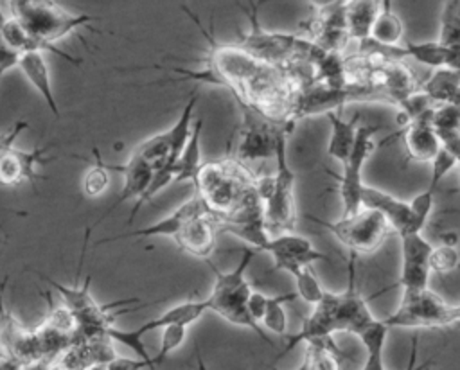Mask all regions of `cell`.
I'll use <instances>...</instances> for the list:
<instances>
[{
  "label": "cell",
  "mask_w": 460,
  "mask_h": 370,
  "mask_svg": "<svg viewBox=\"0 0 460 370\" xmlns=\"http://www.w3.org/2000/svg\"><path fill=\"white\" fill-rule=\"evenodd\" d=\"M356 260L358 255L350 253L347 262V287L343 293H327L314 305L313 313L304 318L302 327L295 334H286L284 348L275 356V361L284 357L300 343L332 338L336 332H352L359 336L377 318L370 313L367 298L356 287Z\"/></svg>",
  "instance_id": "6da1fadb"
},
{
  "label": "cell",
  "mask_w": 460,
  "mask_h": 370,
  "mask_svg": "<svg viewBox=\"0 0 460 370\" xmlns=\"http://www.w3.org/2000/svg\"><path fill=\"white\" fill-rule=\"evenodd\" d=\"M255 255H257V251L253 248H244L241 260L230 271H221L212 262H208L214 271L216 280L210 289V295L205 300L208 304V311L216 313L217 316L230 322L232 325L250 329L264 343L273 347V341L266 336V330L248 313V298L253 291H252V284L246 280L244 273Z\"/></svg>",
  "instance_id": "7a4b0ae2"
},
{
  "label": "cell",
  "mask_w": 460,
  "mask_h": 370,
  "mask_svg": "<svg viewBox=\"0 0 460 370\" xmlns=\"http://www.w3.org/2000/svg\"><path fill=\"white\" fill-rule=\"evenodd\" d=\"M257 176L237 158L205 162L196 180V194L217 217L228 216L255 189Z\"/></svg>",
  "instance_id": "3957f363"
},
{
  "label": "cell",
  "mask_w": 460,
  "mask_h": 370,
  "mask_svg": "<svg viewBox=\"0 0 460 370\" xmlns=\"http://www.w3.org/2000/svg\"><path fill=\"white\" fill-rule=\"evenodd\" d=\"M288 135L279 137L275 151V172L257 178V194L264 207V223L271 237L291 233L296 221L295 172L288 163Z\"/></svg>",
  "instance_id": "277c9868"
},
{
  "label": "cell",
  "mask_w": 460,
  "mask_h": 370,
  "mask_svg": "<svg viewBox=\"0 0 460 370\" xmlns=\"http://www.w3.org/2000/svg\"><path fill=\"white\" fill-rule=\"evenodd\" d=\"M9 5L13 11V18H16L32 38L49 45H54V41L83 27H88L93 32H101L92 25V22H95L97 16L70 13L58 2L14 0L9 2Z\"/></svg>",
  "instance_id": "5b68a950"
},
{
  "label": "cell",
  "mask_w": 460,
  "mask_h": 370,
  "mask_svg": "<svg viewBox=\"0 0 460 370\" xmlns=\"http://www.w3.org/2000/svg\"><path fill=\"white\" fill-rule=\"evenodd\" d=\"M41 278L61 295L65 307L74 314V318L79 325V334L101 332L108 327H113V322L117 316L140 309L137 305L124 307L129 304H138L137 298H126V300H119V302H111V304H99L93 298V295L90 293V282H92L90 275L84 278L83 284L74 282V286H65L47 275H41Z\"/></svg>",
  "instance_id": "8992f818"
},
{
  "label": "cell",
  "mask_w": 460,
  "mask_h": 370,
  "mask_svg": "<svg viewBox=\"0 0 460 370\" xmlns=\"http://www.w3.org/2000/svg\"><path fill=\"white\" fill-rule=\"evenodd\" d=\"M313 223L327 228L350 253H374L394 232L390 223L376 210L361 208L354 216H341L336 221H325L313 214H305Z\"/></svg>",
  "instance_id": "52a82bcc"
},
{
  "label": "cell",
  "mask_w": 460,
  "mask_h": 370,
  "mask_svg": "<svg viewBox=\"0 0 460 370\" xmlns=\"http://www.w3.org/2000/svg\"><path fill=\"white\" fill-rule=\"evenodd\" d=\"M388 329H442L460 323V304H446L431 289L402 295L399 307L386 318H383Z\"/></svg>",
  "instance_id": "ba28073f"
},
{
  "label": "cell",
  "mask_w": 460,
  "mask_h": 370,
  "mask_svg": "<svg viewBox=\"0 0 460 370\" xmlns=\"http://www.w3.org/2000/svg\"><path fill=\"white\" fill-rule=\"evenodd\" d=\"M352 101H381L388 102L381 93L372 92L361 84H347L345 88H331L325 84H311L295 92L289 120L295 124L296 120L309 115H327L331 111H340L341 106Z\"/></svg>",
  "instance_id": "9c48e42d"
},
{
  "label": "cell",
  "mask_w": 460,
  "mask_h": 370,
  "mask_svg": "<svg viewBox=\"0 0 460 370\" xmlns=\"http://www.w3.org/2000/svg\"><path fill=\"white\" fill-rule=\"evenodd\" d=\"M241 110V126L237 129L235 158L241 162L275 158L279 137L284 131H291L293 126L277 124L259 113L246 102H237Z\"/></svg>",
  "instance_id": "30bf717a"
},
{
  "label": "cell",
  "mask_w": 460,
  "mask_h": 370,
  "mask_svg": "<svg viewBox=\"0 0 460 370\" xmlns=\"http://www.w3.org/2000/svg\"><path fill=\"white\" fill-rule=\"evenodd\" d=\"M377 129H379V126H370V124L359 126L350 158L343 165V174L338 176V174L327 171L332 178H336L340 181V198L343 203L341 216H345V217L354 216L361 210V190L365 187V183L361 180V171H363L365 162L370 158V154L376 149L374 135L377 133Z\"/></svg>",
  "instance_id": "8fae6325"
},
{
  "label": "cell",
  "mask_w": 460,
  "mask_h": 370,
  "mask_svg": "<svg viewBox=\"0 0 460 370\" xmlns=\"http://www.w3.org/2000/svg\"><path fill=\"white\" fill-rule=\"evenodd\" d=\"M347 2H318L313 4V16L302 23V29L309 34L307 40L313 41L325 52L343 54L350 36L345 20Z\"/></svg>",
  "instance_id": "7c38bea8"
},
{
  "label": "cell",
  "mask_w": 460,
  "mask_h": 370,
  "mask_svg": "<svg viewBox=\"0 0 460 370\" xmlns=\"http://www.w3.org/2000/svg\"><path fill=\"white\" fill-rule=\"evenodd\" d=\"M117 357L113 339L104 330L95 334H79L75 341L59 354L54 370H88L92 366H106Z\"/></svg>",
  "instance_id": "4fadbf2b"
},
{
  "label": "cell",
  "mask_w": 460,
  "mask_h": 370,
  "mask_svg": "<svg viewBox=\"0 0 460 370\" xmlns=\"http://www.w3.org/2000/svg\"><path fill=\"white\" fill-rule=\"evenodd\" d=\"M401 250H402V271L401 278L395 286L402 287V295H415L420 291L429 289V259L433 253V246L422 233H411L401 237Z\"/></svg>",
  "instance_id": "5bb4252c"
},
{
  "label": "cell",
  "mask_w": 460,
  "mask_h": 370,
  "mask_svg": "<svg viewBox=\"0 0 460 370\" xmlns=\"http://www.w3.org/2000/svg\"><path fill=\"white\" fill-rule=\"evenodd\" d=\"M261 251H266L273 259L271 271H288L295 275L298 269L305 266H313L316 260H329V255L313 248L311 241L295 235V233H282L270 237Z\"/></svg>",
  "instance_id": "9a60e30c"
},
{
  "label": "cell",
  "mask_w": 460,
  "mask_h": 370,
  "mask_svg": "<svg viewBox=\"0 0 460 370\" xmlns=\"http://www.w3.org/2000/svg\"><path fill=\"white\" fill-rule=\"evenodd\" d=\"M54 144H47L43 147H32L29 151L22 149H11L2 160H0V187H18L23 181H29L32 189L36 190V181L45 180L38 172V165H45L52 160L54 156L45 158V151L50 149Z\"/></svg>",
  "instance_id": "2e32d148"
},
{
  "label": "cell",
  "mask_w": 460,
  "mask_h": 370,
  "mask_svg": "<svg viewBox=\"0 0 460 370\" xmlns=\"http://www.w3.org/2000/svg\"><path fill=\"white\" fill-rule=\"evenodd\" d=\"M208 212L210 210L205 205V201L198 194H194L185 203H181L176 210H172L169 216L158 219L156 223L137 228L133 232H128V233H119V235H113V237H106V239L99 241L97 244H106V242H113V241H119V239H129V237H135V239H140V237H172L174 239L178 235V232L190 219H194L198 216H203V214H208Z\"/></svg>",
  "instance_id": "e0dca14e"
},
{
  "label": "cell",
  "mask_w": 460,
  "mask_h": 370,
  "mask_svg": "<svg viewBox=\"0 0 460 370\" xmlns=\"http://www.w3.org/2000/svg\"><path fill=\"white\" fill-rule=\"evenodd\" d=\"M219 217L212 212L190 219L174 237L178 248L192 257L205 259L210 262V257L216 248L219 235Z\"/></svg>",
  "instance_id": "ac0fdd59"
},
{
  "label": "cell",
  "mask_w": 460,
  "mask_h": 370,
  "mask_svg": "<svg viewBox=\"0 0 460 370\" xmlns=\"http://www.w3.org/2000/svg\"><path fill=\"white\" fill-rule=\"evenodd\" d=\"M104 165L108 167V171H117V172L122 174V178H124V187H122L119 198L110 205V208H108L93 225H90L84 233H90L97 225H101L111 212H115V210H117L122 203H126L128 199H135V201H137V199L142 196V192L147 189V185L151 183L153 172H155L151 167H147V165H146L138 156H135V154H131L129 160H128L126 163H122V165H111V163H106V162H104Z\"/></svg>",
  "instance_id": "d6986e66"
},
{
  "label": "cell",
  "mask_w": 460,
  "mask_h": 370,
  "mask_svg": "<svg viewBox=\"0 0 460 370\" xmlns=\"http://www.w3.org/2000/svg\"><path fill=\"white\" fill-rule=\"evenodd\" d=\"M431 119H433V113L429 117H424V119H419V120L408 124L406 128H402L395 135L381 140L379 145H386L395 137L402 135L406 154H408L410 160L431 162L442 147V144H440V140H438V137H437V133L431 126Z\"/></svg>",
  "instance_id": "ffe728a7"
},
{
  "label": "cell",
  "mask_w": 460,
  "mask_h": 370,
  "mask_svg": "<svg viewBox=\"0 0 460 370\" xmlns=\"http://www.w3.org/2000/svg\"><path fill=\"white\" fill-rule=\"evenodd\" d=\"M361 208L379 212L399 235L402 233L410 219V203L397 199L392 194H386L370 185H365L361 190Z\"/></svg>",
  "instance_id": "44dd1931"
},
{
  "label": "cell",
  "mask_w": 460,
  "mask_h": 370,
  "mask_svg": "<svg viewBox=\"0 0 460 370\" xmlns=\"http://www.w3.org/2000/svg\"><path fill=\"white\" fill-rule=\"evenodd\" d=\"M16 66L25 75V79L32 84V88L41 95V99L47 102L50 113L54 117H59V106L54 97V92H52L50 72H49V65H47L43 52L20 54Z\"/></svg>",
  "instance_id": "7402d4cb"
},
{
  "label": "cell",
  "mask_w": 460,
  "mask_h": 370,
  "mask_svg": "<svg viewBox=\"0 0 460 370\" xmlns=\"http://www.w3.org/2000/svg\"><path fill=\"white\" fill-rule=\"evenodd\" d=\"M359 117H361L359 111H356L349 120L341 119L340 111L327 113V119L331 122V138L327 144V154L341 162V165L347 163L354 149L358 129H359Z\"/></svg>",
  "instance_id": "603a6c76"
},
{
  "label": "cell",
  "mask_w": 460,
  "mask_h": 370,
  "mask_svg": "<svg viewBox=\"0 0 460 370\" xmlns=\"http://www.w3.org/2000/svg\"><path fill=\"white\" fill-rule=\"evenodd\" d=\"M208 311V304L207 300H187L183 304L172 305L171 309H167L164 314L144 322L142 325H138L137 329H131L135 336L142 338L144 334H147L149 330H156V329H165L169 325H183L189 327L190 323H194L196 320H199L205 313Z\"/></svg>",
  "instance_id": "cb8c5ba5"
},
{
  "label": "cell",
  "mask_w": 460,
  "mask_h": 370,
  "mask_svg": "<svg viewBox=\"0 0 460 370\" xmlns=\"http://www.w3.org/2000/svg\"><path fill=\"white\" fill-rule=\"evenodd\" d=\"M352 359L345 350H341L334 338H323L305 343L304 359L295 370H341V361ZM279 370V368H271Z\"/></svg>",
  "instance_id": "d4e9b609"
},
{
  "label": "cell",
  "mask_w": 460,
  "mask_h": 370,
  "mask_svg": "<svg viewBox=\"0 0 460 370\" xmlns=\"http://www.w3.org/2000/svg\"><path fill=\"white\" fill-rule=\"evenodd\" d=\"M381 2L372 0H350L345 7V20H347V31L349 36L359 41H365L370 38L374 22L379 14Z\"/></svg>",
  "instance_id": "484cf974"
},
{
  "label": "cell",
  "mask_w": 460,
  "mask_h": 370,
  "mask_svg": "<svg viewBox=\"0 0 460 370\" xmlns=\"http://www.w3.org/2000/svg\"><path fill=\"white\" fill-rule=\"evenodd\" d=\"M201 128H203V120L198 119L194 122L192 128V135L181 153V156L176 160V163L172 165L174 171V181H190L192 185H196L199 169L203 165L201 162V149H199V142H201Z\"/></svg>",
  "instance_id": "4316f807"
},
{
  "label": "cell",
  "mask_w": 460,
  "mask_h": 370,
  "mask_svg": "<svg viewBox=\"0 0 460 370\" xmlns=\"http://www.w3.org/2000/svg\"><path fill=\"white\" fill-rule=\"evenodd\" d=\"M422 92L437 104H451L460 92V72L451 68H438L422 83Z\"/></svg>",
  "instance_id": "83f0119b"
},
{
  "label": "cell",
  "mask_w": 460,
  "mask_h": 370,
  "mask_svg": "<svg viewBox=\"0 0 460 370\" xmlns=\"http://www.w3.org/2000/svg\"><path fill=\"white\" fill-rule=\"evenodd\" d=\"M388 330L390 329L383 320H376L359 334V339L367 350V359L361 370H386L383 350H385Z\"/></svg>",
  "instance_id": "f1b7e54d"
},
{
  "label": "cell",
  "mask_w": 460,
  "mask_h": 370,
  "mask_svg": "<svg viewBox=\"0 0 460 370\" xmlns=\"http://www.w3.org/2000/svg\"><path fill=\"white\" fill-rule=\"evenodd\" d=\"M402 22L401 18L394 13L392 9V2L390 0H383L381 2V9H379V14L374 22V27H372V32H370V38L377 43H383V45H390V47H397L401 38H402Z\"/></svg>",
  "instance_id": "f546056e"
},
{
  "label": "cell",
  "mask_w": 460,
  "mask_h": 370,
  "mask_svg": "<svg viewBox=\"0 0 460 370\" xmlns=\"http://www.w3.org/2000/svg\"><path fill=\"white\" fill-rule=\"evenodd\" d=\"M296 291L295 293H282V295H273L266 298V311L264 316L261 320V327L273 334L284 336L286 338V329H288V316H286V309L284 304L293 302L296 298Z\"/></svg>",
  "instance_id": "4dcf8cb0"
},
{
  "label": "cell",
  "mask_w": 460,
  "mask_h": 370,
  "mask_svg": "<svg viewBox=\"0 0 460 370\" xmlns=\"http://www.w3.org/2000/svg\"><path fill=\"white\" fill-rule=\"evenodd\" d=\"M433 198H435V192L426 189L410 201V219L401 237L411 235V233H422V228L433 208Z\"/></svg>",
  "instance_id": "1f68e13d"
},
{
  "label": "cell",
  "mask_w": 460,
  "mask_h": 370,
  "mask_svg": "<svg viewBox=\"0 0 460 370\" xmlns=\"http://www.w3.org/2000/svg\"><path fill=\"white\" fill-rule=\"evenodd\" d=\"M437 41L446 47H460V0H449L444 4Z\"/></svg>",
  "instance_id": "d6a6232c"
},
{
  "label": "cell",
  "mask_w": 460,
  "mask_h": 370,
  "mask_svg": "<svg viewBox=\"0 0 460 370\" xmlns=\"http://www.w3.org/2000/svg\"><path fill=\"white\" fill-rule=\"evenodd\" d=\"M93 154H95V162L90 165V169L83 178V192L88 198H97L104 194L106 189L110 187V171L104 165V160L101 158L97 149H93Z\"/></svg>",
  "instance_id": "836d02e7"
},
{
  "label": "cell",
  "mask_w": 460,
  "mask_h": 370,
  "mask_svg": "<svg viewBox=\"0 0 460 370\" xmlns=\"http://www.w3.org/2000/svg\"><path fill=\"white\" fill-rule=\"evenodd\" d=\"M174 181V171L172 167H164L160 171H155L153 172V180L151 183L147 185V189L142 192V196L135 201V205L131 207V212H129V217H128V225H133L135 221V216L138 214V210L144 207V203L151 201L162 189H165L169 183Z\"/></svg>",
  "instance_id": "e575fe53"
},
{
  "label": "cell",
  "mask_w": 460,
  "mask_h": 370,
  "mask_svg": "<svg viewBox=\"0 0 460 370\" xmlns=\"http://www.w3.org/2000/svg\"><path fill=\"white\" fill-rule=\"evenodd\" d=\"M293 277L296 282V295L300 298H304L307 304L316 305L323 298L325 291L320 286V282L313 271V266H305V268L298 269Z\"/></svg>",
  "instance_id": "d590c367"
},
{
  "label": "cell",
  "mask_w": 460,
  "mask_h": 370,
  "mask_svg": "<svg viewBox=\"0 0 460 370\" xmlns=\"http://www.w3.org/2000/svg\"><path fill=\"white\" fill-rule=\"evenodd\" d=\"M185 336H187V327H183V325H169V327L162 329L160 347H158V352L153 356L155 366L164 365L167 356L185 341Z\"/></svg>",
  "instance_id": "8d00e7d4"
},
{
  "label": "cell",
  "mask_w": 460,
  "mask_h": 370,
  "mask_svg": "<svg viewBox=\"0 0 460 370\" xmlns=\"http://www.w3.org/2000/svg\"><path fill=\"white\" fill-rule=\"evenodd\" d=\"M429 266H431V271L449 273V271L460 268V251L456 250V246L440 244V246L433 248Z\"/></svg>",
  "instance_id": "74e56055"
},
{
  "label": "cell",
  "mask_w": 460,
  "mask_h": 370,
  "mask_svg": "<svg viewBox=\"0 0 460 370\" xmlns=\"http://www.w3.org/2000/svg\"><path fill=\"white\" fill-rule=\"evenodd\" d=\"M458 165V158L446 147H440V151L437 153V156L431 160V180H429V185L428 189L429 190H437L442 178Z\"/></svg>",
  "instance_id": "f35d334b"
},
{
  "label": "cell",
  "mask_w": 460,
  "mask_h": 370,
  "mask_svg": "<svg viewBox=\"0 0 460 370\" xmlns=\"http://www.w3.org/2000/svg\"><path fill=\"white\" fill-rule=\"evenodd\" d=\"M29 128V122L20 119L16 120L7 131L0 133V160L13 149V144L16 142V138Z\"/></svg>",
  "instance_id": "ab89813d"
},
{
  "label": "cell",
  "mask_w": 460,
  "mask_h": 370,
  "mask_svg": "<svg viewBox=\"0 0 460 370\" xmlns=\"http://www.w3.org/2000/svg\"><path fill=\"white\" fill-rule=\"evenodd\" d=\"M151 370L149 365L138 357H122V356H117L113 361H110L106 365V370Z\"/></svg>",
  "instance_id": "60d3db41"
},
{
  "label": "cell",
  "mask_w": 460,
  "mask_h": 370,
  "mask_svg": "<svg viewBox=\"0 0 460 370\" xmlns=\"http://www.w3.org/2000/svg\"><path fill=\"white\" fill-rule=\"evenodd\" d=\"M266 298L268 295L264 293H259V291H253L248 298V313L252 314V318L261 325V320L264 316V311H266Z\"/></svg>",
  "instance_id": "b9f144b4"
},
{
  "label": "cell",
  "mask_w": 460,
  "mask_h": 370,
  "mask_svg": "<svg viewBox=\"0 0 460 370\" xmlns=\"http://www.w3.org/2000/svg\"><path fill=\"white\" fill-rule=\"evenodd\" d=\"M59 356H52V357H45V359H41V361H38V363H32V365H27L25 368H22V370H54V366H56V359H58Z\"/></svg>",
  "instance_id": "7bdbcfd3"
},
{
  "label": "cell",
  "mask_w": 460,
  "mask_h": 370,
  "mask_svg": "<svg viewBox=\"0 0 460 370\" xmlns=\"http://www.w3.org/2000/svg\"><path fill=\"white\" fill-rule=\"evenodd\" d=\"M25 368L22 363H18L16 359L11 357H0V370H22Z\"/></svg>",
  "instance_id": "ee69618b"
},
{
  "label": "cell",
  "mask_w": 460,
  "mask_h": 370,
  "mask_svg": "<svg viewBox=\"0 0 460 370\" xmlns=\"http://www.w3.org/2000/svg\"><path fill=\"white\" fill-rule=\"evenodd\" d=\"M456 242H458V233L456 232H444V233H440V244L456 246Z\"/></svg>",
  "instance_id": "f6af8a7d"
},
{
  "label": "cell",
  "mask_w": 460,
  "mask_h": 370,
  "mask_svg": "<svg viewBox=\"0 0 460 370\" xmlns=\"http://www.w3.org/2000/svg\"><path fill=\"white\" fill-rule=\"evenodd\" d=\"M196 366H198V370H208V366H207V363H205L198 347H196Z\"/></svg>",
  "instance_id": "bcb514c9"
},
{
  "label": "cell",
  "mask_w": 460,
  "mask_h": 370,
  "mask_svg": "<svg viewBox=\"0 0 460 370\" xmlns=\"http://www.w3.org/2000/svg\"><path fill=\"white\" fill-rule=\"evenodd\" d=\"M88 370H106V366L99 365V366H92V368H88Z\"/></svg>",
  "instance_id": "7dc6e473"
},
{
  "label": "cell",
  "mask_w": 460,
  "mask_h": 370,
  "mask_svg": "<svg viewBox=\"0 0 460 370\" xmlns=\"http://www.w3.org/2000/svg\"><path fill=\"white\" fill-rule=\"evenodd\" d=\"M0 242H2V239H0Z\"/></svg>",
  "instance_id": "c3c4849f"
},
{
  "label": "cell",
  "mask_w": 460,
  "mask_h": 370,
  "mask_svg": "<svg viewBox=\"0 0 460 370\" xmlns=\"http://www.w3.org/2000/svg\"><path fill=\"white\" fill-rule=\"evenodd\" d=\"M458 167H460V163H458Z\"/></svg>",
  "instance_id": "681fc988"
}]
</instances>
